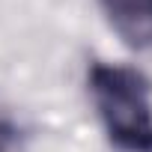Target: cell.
I'll return each instance as SVG.
<instances>
[{"mask_svg":"<svg viewBox=\"0 0 152 152\" xmlns=\"http://www.w3.org/2000/svg\"><path fill=\"white\" fill-rule=\"evenodd\" d=\"M116 36L134 48H152V0H99Z\"/></svg>","mask_w":152,"mask_h":152,"instance_id":"obj_2","label":"cell"},{"mask_svg":"<svg viewBox=\"0 0 152 152\" xmlns=\"http://www.w3.org/2000/svg\"><path fill=\"white\" fill-rule=\"evenodd\" d=\"M0 152H21V137L15 131V125L0 119Z\"/></svg>","mask_w":152,"mask_h":152,"instance_id":"obj_3","label":"cell"},{"mask_svg":"<svg viewBox=\"0 0 152 152\" xmlns=\"http://www.w3.org/2000/svg\"><path fill=\"white\" fill-rule=\"evenodd\" d=\"M90 93L110 143L122 152H152L149 84L137 69L96 63L90 69Z\"/></svg>","mask_w":152,"mask_h":152,"instance_id":"obj_1","label":"cell"}]
</instances>
